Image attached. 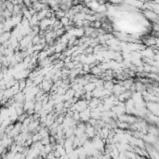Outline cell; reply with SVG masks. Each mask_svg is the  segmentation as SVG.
<instances>
[{"label":"cell","mask_w":159,"mask_h":159,"mask_svg":"<svg viewBox=\"0 0 159 159\" xmlns=\"http://www.w3.org/2000/svg\"><path fill=\"white\" fill-rule=\"evenodd\" d=\"M11 37V31H7V32H3L0 35V44H3L6 41L9 40Z\"/></svg>","instance_id":"1"},{"label":"cell","mask_w":159,"mask_h":159,"mask_svg":"<svg viewBox=\"0 0 159 159\" xmlns=\"http://www.w3.org/2000/svg\"><path fill=\"white\" fill-rule=\"evenodd\" d=\"M89 73H92V75H94V76H99L100 75V73H102V70L99 68V66H94V67H92L91 69H90Z\"/></svg>","instance_id":"2"},{"label":"cell","mask_w":159,"mask_h":159,"mask_svg":"<svg viewBox=\"0 0 159 159\" xmlns=\"http://www.w3.org/2000/svg\"><path fill=\"white\" fill-rule=\"evenodd\" d=\"M94 88H95V84L91 83V82H88V84H86V85L84 86V90H85V91H90V92H91Z\"/></svg>","instance_id":"3"},{"label":"cell","mask_w":159,"mask_h":159,"mask_svg":"<svg viewBox=\"0 0 159 159\" xmlns=\"http://www.w3.org/2000/svg\"><path fill=\"white\" fill-rule=\"evenodd\" d=\"M114 83L112 81V80H109V81H104L103 83V88H106V89H109V90H112L113 89V87H114Z\"/></svg>","instance_id":"4"},{"label":"cell","mask_w":159,"mask_h":159,"mask_svg":"<svg viewBox=\"0 0 159 159\" xmlns=\"http://www.w3.org/2000/svg\"><path fill=\"white\" fill-rule=\"evenodd\" d=\"M4 97L7 99H9L11 98V97H13V90L11 88H6V89L4 90Z\"/></svg>","instance_id":"5"},{"label":"cell","mask_w":159,"mask_h":159,"mask_svg":"<svg viewBox=\"0 0 159 159\" xmlns=\"http://www.w3.org/2000/svg\"><path fill=\"white\" fill-rule=\"evenodd\" d=\"M43 105H42V102H35V106H34V110H35V113H37L38 111H40L42 109Z\"/></svg>","instance_id":"6"},{"label":"cell","mask_w":159,"mask_h":159,"mask_svg":"<svg viewBox=\"0 0 159 159\" xmlns=\"http://www.w3.org/2000/svg\"><path fill=\"white\" fill-rule=\"evenodd\" d=\"M60 22H61V23L63 25V26H65V25H69L70 20H69V18H68V17L63 16V17H61V18L60 19Z\"/></svg>","instance_id":"7"},{"label":"cell","mask_w":159,"mask_h":159,"mask_svg":"<svg viewBox=\"0 0 159 159\" xmlns=\"http://www.w3.org/2000/svg\"><path fill=\"white\" fill-rule=\"evenodd\" d=\"M47 57V53L46 50H41L39 51V54H38V58H37V60L38 61H40V60H43L45 59V58Z\"/></svg>","instance_id":"8"},{"label":"cell","mask_w":159,"mask_h":159,"mask_svg":"<svg viewBox=\"0 0 159 159\" xmlns=\"http://www.w3.org/2000/svg\"><path fill=\"white\" fill-rule=\"evenodd\" d=\"M94 51V47H90V46H88V47H86V49H84L83 53L84 54H86V55H90V54H92Z\"/></svg>","instance_id":"9"},{"label":"cell","mask_w":159,"mask_h":159,"mask_svg":"<svg viewBox=\"0 0 159 159\" xmlns=\"http://www.w3.org/2000/svg\"><path fill=\"white\" fill-rule=\"evenodd\" d=\"M63 67L67 68V69H69V70H71V69H73V68L75 67V64H73V62L71 61H69V62L64 63V64H63Z\"/></svg>","instance_id":"10"},{"label":"cell","mask_w":159,"mask_h":159,"mask_svg":"<svg viewBox=\"0 0 159 159\" xmlns=\"http://www.w3.org/2000/svg\"><path fill=\"white\" fill-rule=\"evenodd\" d=\"M39 40H40L39 35H35V36L32 38V43H33V45H36V44H39Z\"/></svg>","instance_id":"11"},{"label":"cell","mask_w":159,"mask_h":159,"mask_svg":"<svg viewBox=\"0 0 159 159\" xmlns=\"http://www.w3.org/2000/svg\"><path fill=\"white\" fill-rule=\"evenodd\" d=\"M40 141L43 145H46V144H49V143H50V142H49V136L43 137V138L40 140Z\"/></svg>","instance_id":"12"},{"label":"cell","mask_w":159,"mask_h":159,"mask_svg":"<svg viewBox=\"0 0 159 159\" xmlns=\"http://www.w3.org/2000/svg\"><path fill=\"white\" fill-rule=\"evenodd\" d=\"M55 33H56V35H57V36H61V35H64L66 32H65V30H64V28L62 27V28H61V29H58Z\"/></svg>","instance_id":"13"},{"label":"cell","mask_w":159,"mask_h":159,"mask_svg":"<svg viewBox=\"0 0 159 159\" xmlns=\"http://www.w3.org/2000/svg\"><path fill=\"white\" fill-rule=\"evenodd\" d=\"M93 27L95 29H99L102 27V22L100 20H94L93 22Z\"/></svg>","instance_id":"14"},{"label":"cell","mask_w":159,"mask_h":159,"mask_svg":"<svg viewBox=\"0 0 159 159\" xmlns=\"http://www.w3.org/2000/svg\"><path fill=\"white\" fill-rule=\"evenodd\" d=\"M73 119L75 121L80 120V113L77 112V111H75V112H73Z\"/></svg>","instance_id":"15"},{"label":"cell","mask_w":159,"mask_h":159,"mask_svg":"<svg viewBox=\"0 0 159 159\" xmlns=\"http://www.w3.org/2000/svg\"><path fill=\"white\" fill-rule=\"evenodd\" d=\"M82 69L84 70V71L86 72V73H89L90 71V67H89V64L88 63H83V67H82Z\"/></svg>","instance_id":"16"},{"label":"cell","mask_w":159,"mask_h":159,"mask_svg":"<svg viewBox=\"0 0 159 159\" xmlns=\"http://www.w3.org/2000/svg\"><path fill=\"white\" fill-rule=\"evenodd\" d=\"M52 151V149H51V147H50V144H46L44 145V152H45L46 153H49V152Z\"/></svg>","instance_id":"17"},{"label":"cell","mask_w":159,"mask_h":159,"mask_svg":"<svg viewBox=\"0 0 159 159\" xmlns=\"http://www.w3.org/2000/svg\"><path fill=\"white\" fill-rule=\"evenodd\" d=\"M88 122L89 123V124L91 125L92 126H95V125L97 124V120H96V119H95V118H92V117H90V118L88 119Z\"/></svg>","instance_id":"18"},{"label":"cell","mask_w":159,"mask_h":159,"mask_svg":"<svg viewBox=\"0 0 159 159\" xmlns=\"http://www.w3.org/2000/svg\"><path fill=\"white\" fill-rule=\"evenodd\" d=\"M31 59H32V57H31L30 55L26 56V57H25V58H23V63H25V64H28V63L31 61Z\"/></svg>","instance_id":"19"},{"label":"cell","mask_w":159,"mask_h":159,"mask_svg":"<svg viewBox=\"0 0 159 159\" xmlns=\"http://www.w3.org/2000/svg\"><path fill=\"white\" fill-rule=\"evenodd\" d=\"M152 31H155V32H158V31H159L158 23H153V24L152 25Z\"/></svg>","instance_id":"20"},{"label":"cell","mask_w":159,"mask_h":159,"mask_svg":"<svg viewBox=\"0 0 159 159\" xmlns=\"http://www.w3.org/2000/svg\"><path fill=\"white\" fill-rule=\"evenodd\" d=\"M71 105H72V103L68 102V100L63 102V107H64V108H70V107H71Z\"/></svg>","instance_id":"21"},{"label":"cell","mask_w":159,"mask_h":159,"mask_svg":"<svg viewBox=\"0 0 159 159\" xmlns=\"http://www.w3.org/2000/svg\"><path fill=\"white\" fill-rule=\"evenodd\" d=\"M53 153H54V156H55V158H60V157H61V153H60V152L58 151V150L53 151Z\"/></svg>","instance_id":"22"},{"label":"cell","mask_w":159,"mask_h":159,"mask_svg":"<svg viewBox=\"0 0 159 159\" xmlns=\"http://www.w3.org/2000/svg\"><path fill=\"white\" fill-rule=\"evenodd\" d=\"M49 142H50V143L56 142V139H55V137H54V136H52V135H49Z\"/></svg>","instance_id":"23"},{"label":"cell","mask_w":159,"mask_h":159,"mask_svg":"<svg viewBox=\"0 0 159 159\" xmlns=\"http://www.w3.org/2000/svg\"><path fill=\"white\" fill-rule=\"evenodd\" d=\"M72 61V58H71V56H66L65 58H64V60H63V61H64V63H66V62H69V61Z\"/></svg>","instance_id":"24"}]
</instances>
